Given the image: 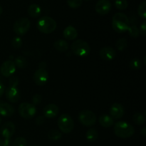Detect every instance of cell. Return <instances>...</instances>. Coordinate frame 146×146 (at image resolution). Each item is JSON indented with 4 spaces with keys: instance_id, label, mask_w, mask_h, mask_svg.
Here are the masks:
<instances>
[{
    "instance_id": "obj_1",
    "label": "cell",
    "mask_w": 146,
    "mask_h": 146,
    "mask_svg": "<svg viewBox=\"0 0 146 146\" xmlns=\"http://www.w3.org/2000/svg\"><path fill=\"white\" fill-rule=\"evenodd\" d=\"M131 22L128 17L121 12L116 13L112 19V27L117 33H123L129 29Z\"/></svg>"
},
{
    "instance_id": "obj_2",
    "label": "cell",
    "mask_w": 146,
    "mask_h": 146,
    "mask_svg": "<svg viewBox=\"0 0 146 146\" xmlns=\"http://www.w3.org/2000/svg\"><path fill=\"white\" fill-rule=\"evenodd\" d=\"M115 135L121 138H131L135 133V128L131 124L125 121H118L113 128Z\"/></svg>"
},
{
    "instance_id": "obj_3",
    "label": "cell",
    "mask_w": 146,
    "mask_h": 146,
    "mask_svg": "<svg viewBox=\"0 0 146 146\" xmlns=\"http://www.w3.org/2000/svg\"><path fill=\"white\" fill-rule=\"evenodd\" d=\"M36 27L40 32L45 34H49L54 32L56 29V22L51 17L45 16L38 20Z\"/></svg>"
},
{
    "instance_id": "obj_4",
    "label": "cell",
    "mask_w": 146,
    "mask_h": 146,
    "mask_svg": "<svg viewBox=\"0 0 146 146\" xmlns=\"http://www.w3.org/2000/svg\"><path fill=\"white\" fill-rule=\"evenodd\" d=\"M73 54L79 57H86L91 52V47L86 41L81 39L76 40L71 45Z\"/></svg>"
},
{
    "instance_id": "obj_5",
    "label": "cell",
    "mask_w": 146,
    "mask_h": 146,
    "mask_svg": "<svg viewBox=\"0 0 146 146\" xmlns=\"http://www.w3.org/2000/svg\"><path fill=\"white\" fill-rule=\"evenodd\" d=\"M58 126L60 131L64 133H69L73 131L74 123L72 118L66 113L61 115L58 119Z\"/></svg>"
},
{
    "instance_id": "obj_6",
    "label": "cell",
    "mask_w": 146,
    "mask_h": 146,
    "mask_svg": "<svg viewBox=\"0 0 146 146\" xmlns=\"http://www.w3.org/2000/svg\"><path fill=\"white\" fill-rule=\"evenodd\" d=\"M18 111L19 115L24 119H31L36 113L35 106L29 103H22L19 106Z\"/></svg>"
},
{
    "instance_id": "obj_7",
    "label": "cell",
    "mask_w": 146,
    "mask_h": 146,
    "mask_svg": "<svg viewBox=\"0 0 146 146\" xmlns=\"http://www.w3.org/2000/svg\"><path fill=\"white\" fill-rule=\"evenodd\" d=\"M30 27H31V22L29 19L25 17H22L15 21L13 29L17 35L24 36L29 30Z\"/></svg>"
},
{
    "instance_id": "obj_8",
    "label": "cell",
    "mask_w": 146,
    "mask_h": 146,
    "mask_svg": "<svg viewBox=\"0 0 146 146\" xmlns=\"http://www.w3.org/2000/svg\"><path fill=\"white\" fill-rule=\"evenodd\" d=\"M78 120L82 125L85 126H92L96 122V116L91 111L85 110L80 112L78 115Z\"/></svg>"
},
{
    "instance_id": "obj_9",
    "label": "cell",
    "mask_w": 146,
    "mask_h": 146,
    "mask_svg": "<svg viewBox=\"0 0 146 146\" xmlns=\"http://www.w3.org/2000/svg\"><path fill=\"white\" fill-rule=\"evenodd\" d=\"M34 83L38 86H44L47 83L48 79V71L45 68H39L35 71L33 76Z\"/></svg>"
},
{
    "instance_id": "obj_10",
    "label": "cell",
    "mask_w": 146,
    "mask_h": 146,
    "mask_svg": "<svg viewBox=\"0 0 146 146\" xmlns=\"http://www.w3.org/2000/svg\"><path fill=\"white\" fill-rule=\"evenodd\" d=\"M16 71L15 64L11 60L6 61L1 64L0 67V74L4 77H9L12 76Z\"/></svg>"
},
{
    "instance_id": "obj_11",
    "label": "cell",
    "mask_w": 146,
    "mask_h": 146,
    "mask_svg": "<svg viewBox=\"0 0 146 146\" xmlns=\"http://www.w3.org/2000/svg\"><path fill=\"white\" fill-rule=\"evenodd\" d=\"M111 9V3L109 0H99L95 6V10L100 15L108 14Z\"/></svg>"
},
{
    "instance_id": "obj_12",
    "label": "cell",
    "mask_w": 146,
    "mask_h": 146,
    "mask_svg": "<svg viewBox=\"0 0 146 146\" xmlns=\"http://www.w3.org/2000/svg\"><path fill=\"white\" fill-rule=\"evenodd\" d=\"M15 133V125L11 121L4 123L0 130L1 135L4 138H10Z\"/></svg>"
},
{
    "instance_id": "obj_13",
    "label": "cell",
    "mask_w": 146,
    "mask_h": 146,
    "mask_svg": "<svg viewBox=\"0 0 146 146\" xmlns=\"http://www.w3.org/2000/svg\"><path fill=\"white\" fill-rule=\"evenodd\" d=\"M99 56L101 59L104 61H112L116 56V51L112 47H104L99 51Z\"/></svg>"
},
{
    "instance_id": "obj_14",
    "label": "cell",
    "mask_w": 146,
    "mask_h": 146,
    "mask_svg": "<svg viewBox=\"0 0 146 146\" xmlns=\"http://www.w3.org/2000/svg\"><path fill=\"white\" fill-rule=\"evenodd\" d=\"M110 114L113 119H121L124 115V108L121 104L114 103L110 108Z\"/></svg>"
},
{
    "instance_id": "obj_15",
    "label": "cell",
    "mask_w": 146,
    "mask_h": 146,
    "mask_svg": "<svg viewBox=\"0 0 146 146\" xmlns=\"http://www.w3.org/2000/svg\"><path fill=\"white\" fill-rule=\"evenodd\" d=\"M5 96L9 102L17 103L20 98V92L19 89L15 87H9L5 91Z\"/></svg>"
},
{
    "instance_id": "obj_16",
    "label": "cell",
    "mask_w": 146,
    "mask_h": 146,
    "mask_svg": "<svg viewBox=\"0 0 146 146\" xmlns=\"http://www.w3.org/2000/svg\"><path fill=\"white\" fill-rule=\"evenodd\" d=\"M58 112H59V108L56 105L54 104L46 106L43 110L44 117L46 118H49V119L55 118L58 115Z\"/></svg>"
},
{
    "instance_id": "obj_17",
    "label": "cell",
    "mask_w": 146,
    "mask_h": 146,
    "mask_svg": "<svg viewBox=\"0 0 146 146\" xmlns=\"http://www.w3.org/2000/svg\"><path fill=\"white\" fill-rule=\"evenodd\" d=\"M14 108L8 103L0 101V115L4 117H9L14 115Z\"/></svg>"
},
{
    "instance_id": "obj_18",
    "label": "cell",
    "mask_w": 146,
    "mask_h": 146,
    "mask_svg": "<svg viewBox=\"0 0 146 146\" xmlns=\"http://www.w3.org/2000/svg\"><path fill=\"white\" fill-rule=\"evenodd\" d=\"M63 34H64V36L66 39L71 41V40H74L77 38L78 31L76 29L75 27H74L73 26H68L64 29Z\"/></svg>"
},
{
    "instance_id": "obj_19",
    "label": "cell",
    "mask_w": 146,
    "mask_h": 146,
    "mask_svg": "<svg viewBox=\"0 0 146 146\" xmlns=\"http://www.w3.org/2000/svg\"><path fill=\"white\" fill-rule=\"evenodd\" d=\"M99 123L101 124V126L104 128H109L111 127L114 123L113 118L110 115H106V114H103L99 117Z\"/></svg>"
},
{
    "instance_id": "obj_20",
    "label": "cell",
    "mask_w": 146,
    "mask_h": 146,
    "mask_svg": "<svg viewBox=\"0 0 146 146\" xmlns=\"http://www.w3.org/2000/svg\"><path fill=\"white\" fill-rule=\"evenodd\" d=\"M29 15L33 18H36L39 17L41 14V8L39 5L36 4H32L28 7L27 9Z\"/></svg>"
},
{
    "instance_id": "obj_21",
    "label": "cell",
    "mask_w": 146,
    "mask_h": 146,
    "mask_svg": "<svg viewBox=\"0 0 146 146\" xmlns=\"http://www.w3.org/2000/svg\"><path fill=\"white\" fill-rule=\"evenodd\" d=\"M54 48L60 52H65L68 48V44L63 39H58L54 42Z\"/></svg>"
},
{
    "instance_id": "obj_22",
    "label": "cell",
    "mask_w": 146,
    "mask_h": 146,
    "mask_svg": "<svg viewBox=\"0 0 146 146\" xmlns=\"http://www.w3.org/2000/svg\"><path fill=\"white\" fill-rule=\"evenodd\" d=\"M98 137V131L96 129H94V128H91V129H89L86 132V138L87 141H89V142H94L95 141H96Z\"/></svg>"
},
{
    "instance_id": "obj_23",
    "label": "cell",
    "mask_w": 146,
    "mask_h": 146,
    "mask_svg": "<svg viewBox=\"0 0 146 146\" xmlns=\"http://www.w3.org/2000/svg\"><path fill=\"white\" fill-rule=\"evenodd\" d=\"M14 64H15L16 67H18L20 69H24L27 67V61L24 56H18L16 57L15 60H14Z\"/></svg>"
},
{
    "instance_id": "obj_24",
    "label": "cell",
    "mask_w": 146,
    "mask_h": 146,
    "mask_svg": "<svg viewBox=\"0 0 146 146\" xmlns=\"http://www.w3.org/2000/svg\"><path fill=\"white\" fill-rule=\"evenodd\" d=\"M61 132L57 130H51L48 133V137L49 138V140L52 141H57L58 140H60L61 138Z\"/></svg>"
},
{
    "instance_id": "obj_25",
    "label": "cell",
    "mask_w": 146,
    "mask_h": 146,
    "mask_svg": "<svg viewBox=\"0 0 146 146\" xmlns=\"http://www.w3.org/2000/svg\"><path fill=\"white\" fill-rule=\"evenodd\" d=\"M141 67H142V62L138 58H133L129 62V68L134 71L141 69Z\"/></svg>"
},
{
    "instance_id": "obj_26",
    "label": "cell",
    "mask_w": 146,
    "mask_h": 146,
    "mask_svg": "<svg viewBox=\"0 0 146 146\" xmlns=\"http://www.w3.org/2000/svg\"><path fill=\"white\" fill-rule=\"evenodd\" d=\"M133 120L136 125H141L145 123V118L143 114L140 113H135L133 116Z\"/></svg>"
},
{
    "instance_id": "obj_27",
    "label": "cell",
    "mask_w": 146,
    "mask_h": 146,
    "mask_svg": "<svg viewBox=\"0 0 146 146\" xmlns=\"http://www.w3.org/2000/svg\"><path fill=\"white\" fill-rule=\"evenodd\" d=\"M115 46H116V48L118 51H123L124 50L127 48V46H128V41L126 40V38H121L117 41Z\"/></svg>"
},
{
    "instance_id": "obj_28",
    "label": "cell",
    "mask_w": 146,
    "mask_h": 146,
    "mask_svg": "<svg viewBox=\"0 0 146 146\" xmlns=\"http://www.w3.org/2000/svg\"><path fill=\"white\" fill-rule=\"evenodd\" d=\"M114 5L118 9L124 10L128 8V2L127 0H115Z\"/></svg>"
},
{
    "instance_id": "obj_29",
    "label": "cell",
    "mask_w": 146,
    "mask_h": 146,
    "mask_svg": "<svg viewBox=\"0 0 146 146\" xmlns=\"http://www.w3.org/2000/svg\"><path fill=\"white\" fill-rule=\"evenodd\" d=\"M138 14L141 18L146 19V1L141 3L138 8Z\"/></svg>"
},
{
    "instance_id": "obj_30",
    "label": "cell",
    "mask_w": 146,
    "mask_h": 146,
    "mask_svg": "<svg viewBox=\"0 0 146 146\" xmlns=\"http://www.w3.org/2000/svg\"><path fill=\"white\" fill-rule=\"evenodd\" d=\"M128 31L129 33V35L132 37L136 38V37H138L140 35L139 29L137 27L136 25H134V24L130 26V28L128 30Z\"/></svg>"
},
{
    "instance_id": "obj_31",
    "label": "cell",
    "mask_w": 146,
    "mask_h": 146,
    "mask_svg": "<svg viewBox=\"0 0 146 146\" xmlns=\"http://www.w3.org/2000/svg\"><path fill=\"white\" fill-rule=\"evenodd\" d=\"M83 0H67V4L72 9H77L82 5Z\"/></svg>"
},
{
    "instance_id": "obj_32",
    "label": "cell",
    "mask_w": 146,
    "mask_h": 146,
    "mask_svg": "<svg viewBox=\"0 0 146 146\" xmlns=\"http://www.w3.org/2000/svg\"><path fill=\"white\" fill-rule=\"evenodd\" d=\"M27 140L23 137H18L13 142L12 146H27Z\"/></svg>"
},
{
    "instance_id": "obj_33",
    "label": "cell",
    "mask_w": 146,
    "mask_h": 146,
    "mask_svg": "<svg viewBox=\"0 0 146 146\" xmlns=\"http://www.w3.org/2000/svg\"><path fill=\"white\" fill-rule=\"evenodd\" d=\"M11 45L15 48H21V46H22V40L19 36L14 37L12 41H11Z\"/></svg>"
},
{
    "instance_id": "obj_34",
    "label": "cell",
    "mask_w": 146,
    "mask_h": 146,
    "mask_svg": "<svg viewBox=\"0 0 146 146\" xmlns=\"http://www.w3.org/2000/svg\"><path fill=\"white\" fill-rule=\"evenodd\" d=\"M41 101H42V96L40 94H35V95L33 96L32 98H31L32 104L34 106L41 104Z\"/></svg>"
},
{
    "instance_id": "obj_35",
    "label": "cell",
    "mask_w": 146,
    "mask_h": 146,
    "mask_svg": "<svg viewBox=\"0 0 146 146\" xmlns=\"http://www.w3.org/2000/svg\"><path fill=\"white\" fill-rule=\"evenodd\" d=\"M19 82V80L18 77L13 76L9 79V87H15V88H17V86H18Z\"/></svg>"
},
{
    "instance_id": "obj_36",
    "label": "cell",
    "mask_w": 146,
    "mask_h": 146,
    "mask_svg": "<svg viewBox=\"0 0 146 146\" xmlns=\"http://www.w3.org/2000/svg\"><path fill=\"white\" fill-rule=\"evenodd\" d=\"M140 34H141L142 36H145L146 34V21H143L142 24H141V27L139 29Z\"/></svg>"
},
{
    "instance_id": "obj_37",
    "label": "cell",
    "mask_w": 146,
    "mask_h": 146,
    "mask_svg": "<svg viewBox=\"0 0 146 146\" xmlns=\"http://www.w3.org/2000/svg\"><path fill=\"white\" fill-rule=\"evenodd\" d=\"M44 121H45V117L40 115V116H38L36 118L35 122L36 125H41L43 123H44Z\"/></svg>"
},
{
    "instance_id": "obj_38",
    "label": "cell",
    "mask_w": 146,
    "mask_h": 146,
    "mask_svg": "<svg viewBox=\"0 0 146 146\" xmlns=\"http://www.w3.org/2000/svg\"><path fill=\"white\" fill-rule=\"evenodd\" d=\"M11 144V141L10 138H4L3 140V146H10Z\"/></svg>"
},
{
    "instance_id": "obj_39",
    "label": "cell",
    "mask_w": 146,
    "mask_h": 146,
    "mask_svg": "<svg viewBox=\"0 0 146 146\" xmlns=\"http://www.w3.org/2000/svg\"><path fill=\"white\" fill-rule=\"evenodd\" d=\"M4 92H5V86H4V84L0 81V98L2 96Z\"/></svg>"
},
{
    "instance_id": "obj_40",
    "label": "cell",
    "mask_w": 146,
    "mask_h": 146,
    "mask_svg": "<svg viewBox=\"0 0 146 146\" xmlns=\"http://www.w3.org/2000/svg\"><path fill=\"white\" fill-rule=\"evenodd\" d=\"M141 134L143 137L146 136V128H145V127H144V128H143L141 130Z\"/></svg>"
},
{
    "instance_id": "obj_41",
    "label": "cell",
    "mask_w": 146,
    "mask_h": 146,
    "mask_svg": "<svg viewBox=\"0 0 146 146\" xmlns=\"http://www.w3.org/2000/svg\"><path fill=\"white\" fill-rule=\"evenodd\" d=\"M2 12H3V9H2V7H1V6H0V15H1V14H2Z\"/></svg>"
},
{
    "instance_id": "obj_42",
    "label": "cell",
    "mask_w": 146,
    "mask_h": 146,
    "mask_svg": "<svg viewBox=\"0 0 146 146\" xmlns=\"http://www.w3.org/2000/svg\"><path fill=\"white\" fill-rule=\"evenodd\" d=\"M0 146H3V140L0 138Z\"/></svg>"
},
{
    "instance_id": "obj_43",
    "label": "cell",
    "mask_w": 146,
    "mask_h": 146,
    "mask_svg": "<svg viewBox=\"0 0 146 146\" xmlns=\"http://www.w3.org/2000/svg\"><path fill=\"white\" fill-rule=\"evenodd\" d=\"M1 117H0V125H1Z\"/></svg>"
},
{
    "instance_id": "obj_44",
    "label": "cell",
    "mask_w": 146,
    "mask_h": 146,
    "mask_svg": "<svg viewBox=\"0 0 146 146\" xmlns=\"http://www.w3.org/2000/svg\"><path fill=\"white\" fill-rule=\"evenodd\" d=\"M31 146H38V145H31Z\"/></svg>"
},
{
    "instance_id": "obj_45",
    "label": "cell",
    "mask_w": 146,
    "mask_h": 146,
    "mask_svg": "<svg viewBox=\"0 0 146 146\" xmlns=\"http://www.w3.org/2000/svg\"><path fill=\"white\" fill-rule=\"evenodd\" d=\"M83 1H84V0H83ZM84 1H90V0H84Z\"/></svg>"
}]
</instances>
